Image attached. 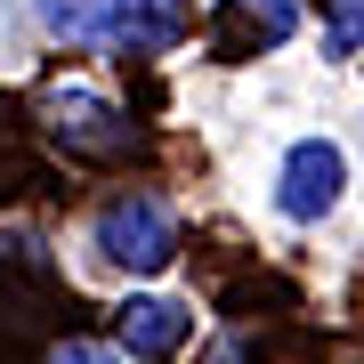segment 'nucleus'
<instances>
[{
  "mask_svg": "<svg viewBox=\"0 0 364 364\" xmlns=\"http://www.w3.org/2000/svg\"><path fill=\"white\" fill-rule=\"evenodd\" d=\"M90 235H97V259H114L130 275H162L178 259V219H170L162 195H114Z\"/></svg>",
  "mask_w": 364,
  "mask_h": 364,
  "instance_id": "f257e3e1",
  "label": "nucleus"
},
{
  "mask_svg": "<svg viewBox=\"0 0 364 364\" xmlns=\"http://www.w3.org/2000/svg\"><path fill=\"white\" fill-rule=\"evenodd\" d=\"M340 195H348V154H340V138H299L284 154V170H275V210L308 227V219H324Z\"/></svg>",
  "mask_w": 364,
  "mask_h": 364,
  "instance_id": "f03ea898",
  "label": "nucleus"
},
{
  "mask_svg": "<svg viewBox=\"0 0 364 364\" xmlns=\"http://www.w3.org/2000/svg\"><path fill=\"white\" fill-rule=\"evenodd\" d=\"M49 138L65 146L73 162H122L138 130H130V114L105 105L97 90H57V97H49Z\"/></svg>",
  "mask_w": 364,
  "mask_h": 364,
  "instance_id": "7ed1b4c3",
  "label": "nucleus"
},
{
  "mask_svg": "<svg viewBox=\"0 0 364 364\" xmlns=\"http://www.w3.org/2000/svg\"><path fill=\"white\" fill-rule=\"evenodd\" d=\"M195 340V308L186 299H162V291H130L114 316V348H130L138 364H170Z\"/></svg>",
  "mask_w": 364,
  "mask_h": 364,
  "instance_id": "20e7f679",
  "label": "nucleus"
},
{
  "mask_svg": "<svg viewBox=\"0 0 364 364\" xmlns=\"http://www.w3.org/2000/svg\"><path fill=\"white\" fill-rule=\"evenodd\" d=\"M186 33H195V0H114V33H105V49L162 57V49H178Z\"/></svg>",
  "mask_w": 364,
  "mask_h": 364,
  "instance_id": "39448f33",
  "label": "nucleus"
},
{
  "mask_svg": "<svg viewBox=\"0 0 364 364\" xmlns=\"http://www.w3.org/2000/svg\"><path fill=\"white\" fill-rule=\"evenodd\" d=\"M227 57H259V49H284L299 33V0H227Z\"/></svg>",
  "mask_w": 364,
  "mask_h": 364,
  "instance_id": "423d86ee",
  "label": "nucleus"
},
{
  "mask_svg": "<svg viewBox=\"0 0 364 364\" xmlns=\"http://www.w3.org/2000/svg\"><path fill=\"white\" fill-rule=\"evenodd\" d=\"M49 41H105L114 33V0H33Z\"/></svg>",
  "mask_w": 364,
  "mask_h": 364,
  "instance_id": "0eeeda50",
  "label": "nucleus"
},
{
  "mask_svg": "<svg viewBox=\"0 0 364 364\" xmlns=\"http://www.w3.org/2000/svg\"><path fill=\"white\" fill-rule=\"evenodd\" d=\"M364 49V0H324V57Z\"/></svg>",
  "mask_w": 364,
  "mask_h": 364,
  "instance_id": "6e6552de",
  "label": "nucleus"
},
{
  "mask_svg": "<svg viewBox=\"0 0 364 364\" xmlns=\"http://www.w3.org/2000/svg\"><path fill=\"white\" fill-rule=\"evenodd\" d=\"M114 356H122L114 340H81V332H65V340L49 348V364H114Z\"/></svg>",
  "mask_w": 364,
  "mask_h": 364,
  "instance_id": "1a4fd4ad",
  "label": "nucleus"
}]
</instances>
